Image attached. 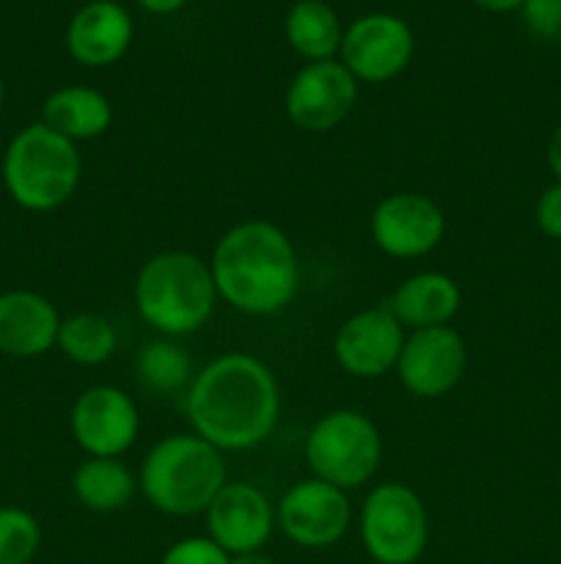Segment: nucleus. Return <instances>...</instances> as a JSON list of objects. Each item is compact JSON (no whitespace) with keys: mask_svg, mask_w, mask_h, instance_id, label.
<instances>
[{"mask_svg":"<svg viewBox=\"0 0 561 564\" xmlns=\"http://www.w3.org/2000/svg\"><path fill=\"white\" fill-rule=\"evenodd\" d=\"M193 433L220 452H245L264 444L280 413L278 380L248 352H229L196 372L187 389Z\"/></svg>","mask_w":561,"mask_h":564,"instance_id":"obj_1","label":"nucleus"},{"mask_svg":"<svg viewBox=\"0 0 561 564\" xmlns=\"http://www.w3.org/2000/svg\"><path fill=\"white\" fill-rule=\"evenodd\" d=\"M209 270L218 297L253 317L284 312L300 290L295 246L270 220L231 226L215 246Z\"/></svg>","mask_w":561,"mask_h":564,"instance_id":"obj_2","label":"nucleus"},{"mask_svg":"<svg viewBox=\"0 0 561 564\" xmlns=\"http://www.w3.org/2000/svg\"><path fill=\"white\" fill-rule=\"evenodd\" d=\"M218 303L209 262L190 251H163L143 262L135 279V308L148 328L165 336L196 334Z\"/></svg>","mask_w":561,"mask_h":564,"instance_id":"obj_3","label":"nucleus"},{"mask_svg":"<svg viewBox=\"0 0 561 564\" xmlns=\"http://www.w3.org/2000/svg\"><path fill=\"white\" fill-rule=\"evenodd\" d=\"M226 482L223 455L196 433L157 441L143 457L138 477V488L148 505L174 518L207 512Z\"/></svg>","mask_w":561,"mask_h":564,"instance_id":"obj_4","label":"nucleus"},{"mask_svg":"<svg viewBox=\"0 0 561 564\" xmlns=\"http://www.w3.org/2000/svg\"><path fill=\"white\" fill-rule=\"evenodd\" d=\"M82 176L77 143L50 130L44 121L28 124L3 154V185L11 202L28 213H53L75 196Z\"/></svg>","mask_w":561,"mask_h":564,"instance_id":"obj_5","label":"nucleus"},{"mask_svg":"<svg viewBox=\"0 0 561 564\" xmlns=\"http://www.w3.org/2000/svg\"><path fill=\"white\" fill-rule=\"evenodd\" d=\"M306 460L317 479L341 490H355L377 474L383 438L361 411H333L308 433Z\"/></svg>","mask_w":561,"mask_h":564,"instance_id":"obj_6","label":"nucleus"},{"mask_svg":"<svg viewBox=\"0 0 561 564\" xmlns=\"http://www.w3.org/2000/svg\"><path fill=\"white\" fill-rule=\"evenodd\" d=\"M361 540L377 564H413L429 543V518L421 496L405 482L372 488L361 507Z\"/></svg>","mask_w":561,"mask_h":564,"instance_id":"obj_7","label":"nucleus"},{"mask_svg":"<svg viewBox=\"0 0 561 564\" xmlns=\"http://www.w3.org/2000/svg\"><path fill=\"white\" fill-rule=\"evenodd\" d=\"M416 53L413 28L402 17L372 11L344 28L341 64L358 83H388L407 69Z\"/></svg>","mask_w":561,"mask_h":564,"instance_id":"obj_8","label":"nucleus"},{"mask_svg":"<svg viewBox=\"0 0 561 564\" xmlns=\"http://www.w3.org/2000/svg\"><path fill=\"white\" fill-rule=\"evenodd\" d=\"M358 102V80L341 61H314L286 86L284 108L292 124L302 132H330L352 113Z\"/></svg>","mask_w":561,"mask_h":564,"instance_id":"obj_9","label":"nucleus"},{"mask_svg":"<svg viewBox=\"0 0 561 564\" xmlns=\"http://www.w3.org/2000/svg\"><path fill=\"white\" fill-rule=\"evenodd\" d=\"M468 369L465 339L449 325L421 328L405 336L396 375L418 400H438L454 391Z\"/></svg>","mask_w":561,"mask_h":564,"instance_id":"obj_10","label":"nucleus"},{"mask_svg":"<svg viewBox=\"0 0 561 564\" xmlns=\"http://www.w3.org/2000/svg\"><path fill=\"white\" fill-rule=\"evenodd\" d=\"M350 518L352 510L346 490L317 477L292 485L275 512L280 532L300 549L336 545L350 529Z\"/></svg>","mask_w":561,"mask_h":564,"instance_id":"obj_11","label":"nucleus"},{"mask_svg":"<svg viewBox=\"0 0 561 564\" xmlns=\"http://www.w3.org/2000/svg\"><path fill=\"white\" fill-rule=\"evenodd\" d=\"M69 427L88 457H121L135 444L141 416L127 391L91 386L72 405Z\"/></svg>","mask_w":561,"mask_h":564,"instance_id":"obj_12","label":"nucleus"},{"mask_svg":"<svg viewBox=\"0 0 561 564\" xmlns=\"http://www.w3.org/2000/svg\"><path fill=\"white\" fill-rule=\"evenodd\" d=\"M372 240L394 259L432 253L446 235V215L424 193H391L372 213Z\"/></svg>","mask_w":561,"mask_h":564,"instance_id":"obj_13","label":"nucleus"},{"mask_svg":"<svg viewBox=\"0 0 561 564\" xmlns=\"http://www.w3.org/2000/svg\"><path fill=\"white\" fill-rule=\"evenodd\" d=\"M405 328L388 306L363 308L341 323L333 339L336 364L352 378L374 380L396 369Z\"/></svg>","mask_w":561,"mask_h":564,"instance_id":"obj_14","label":"nucleus"},{"mask_svg":"<svg viewBox=\"0 0 561 564\" xmlns=\"http://www.w3.org/2000/svg\"><path fill=\"white\" fill-rule=\"evenodd\" d=\"M273 527V505L251 482H226L207 507L209 540H215L229 556L256 554L270 540Z\"/></svg>","mask_w":561,"mask_h":564,"instance_id":"obj_15","label":"nucleus"},{"mask_svg":"<svg viewBox=\"0 0 561 564\" xmlns=\"http://www.w3.org/2000/svg\"><path fill=\"white\" fill-rule=\"evenodd\" d=\"M135 25L130 11L116 0H91L66 25V50L88 69H102L121 61L130 50Z\"/></svg>","mask_w":561,"mask_h":564,"instance_id":"obj_16","label":"nucleus"},{"mask_svg":"<svg viewBox=\"0 0 561 564\" xmlns=\"http://www.w3.org/2000/svg\"><path fill=\"white\" fill-rule=\"evenodd\" d=\"M58 308L31 290L0 295V352L9 358H38L58 341Z\"/></svg>","mask_w":561,"mask_h":564,"instance_id":"obj_17","label":"nucleus"},{"mask_svg":"<svg viewBox=\"0 0 561 564\" xmlns=\"http://www.w3.org/2000/svg\"><path fill=\"white\" fill-rule=\"evenodd\" d=\"M385 306L399 319L402 328H438L449 325V319L460 312L462 292L451 275L427 270L402 281Z\"/></svg>","mask_w":561,"mask_h":564,"instance_id":"obj_18","label":"nucleus"},{"mask_svg":"<svg viewBox=\"0 0 561 564\" xmlns=\"http://www.w3.org/2000/svg\"><path fill=\"white\" fill-rule=\"evenodd\" d=\"M42 121L75 143L94 141L113 124V105L91 86H64L44 99Z\"/></svg>","mask_w":561,"mask_h":564,"instance_id":"obj_19","label":"nucleus"},{"mask_svg":"<svg viewBox=\"0 0 561 564\" xmlns=\"http://www.w3.org/2000/svg\"><path fill=\"white\" fill-rule=\"evenodd\" d=\"M284 33L289 47L308 64H314V61H330L339 55L344 25L333 6L324 0H297L286 11Z\"/></svg>","mask_w":561,"mask_h":564,"instance_id":"obj_20","label":"nucleus"},{"mask_svg":"<svg viewBox=\"0 0 561 564\" xmlns=\"http://www.w3.org/2000/svg\"><path fill=\"white\" fill-rule=\"evenodd\" d=\"M75 499L91 512H119L132 501L138 479L119 457H88L72 477Z\"/></svg>","mask_w":561,"mask_h":564,"instance_id":"obj_21","label":"nucleus"},{"mask_svg":"<svg viewBox=\"0 0 561 564\" xmlns=\"http://www.w3.org/2000/svg\"><path fill=\"white\" fill-rule=\"evenodd\" d=\"M55 347L77 367H99L113 358L116 347H119V334L102 314L80 312L61 319Z\"/></svg>","mask_w":561,"mask_h":564,"instance_id":"obj_22","label":"nucleus"},{"mask_svg":"<svg viewBox=\"0 0 561 564\" xmlns=\"http://www.w3.org/2000/svg\"><path fill=\"white\" fill-rule=\"evenodd\" d=\"M138 383L154 394H176L190 389L193 361L182 345L174 339H157L141 347L135 358Z\"/></svg>","mask_w":561,"mask_h":564,"instance_id":"obj_23","label":"nucleus"},{"mask_svg":"<svg viewBox=\"0 0 561 564\" xmlns=\"http://www.w3.org/2000/svg\"><path fill=\"white\" fill-rule=\"evenodd\" d=\"M42 545V527L22 507H0V564H31Z\"/></svg>","mask_w":561,"mask_h":564,"instance_id":"obj_24","label":"nucleus"},{"mask_svg":"<svg viewBox=\"0 0 561 564\" xmlns=\"http://www.w3.org/2000/svg\"><path fill=\"white\" fill-rule=\"evenodd\" d=\"M160 564H231V556L209 538H187L170 545Z\"/></svg>","mask_w":561,"mask_h":564,"instance_id":"obj_25","label":"nucleus"},{"mask_svg":"<svg viewBox=\"0 0 561 564\" xmlns=\"http://www.w3.org/2000/svg\"><path fill=\"white\" fill-rule=\"evenodd\" d=\"M520 14L537 39H561V0H526Z\"/></svg>","mask_w":561,"mask_h":564,"instance_id":"obj_26","label":"nucleus"},{"mask_svg":"<svg viewBox=\"0 0 561 564\" xmlns=\"http://www.w3.org/2000/svg\"><path fill=\"white\" fill-rule=\"evenodd\" d=\"M534 220L544 237L561 242V182L542 191V196L537 198V207H534Z\"/></svg>","mask_w":561,"mask_h":564,"instance_id":"obj_27","label":"nucleus"},{"mask_svg":"<svg viewBox=\"0 0 561 564\" xmlns=\"http://www.w3.org/2000/svg\"><path fill=\"white\" fill-rule=\"evenodd\" d=\"M471 3L490 14H509V11H520L526 0H471Z\"/></svg>","mask_w":561,"mask_h":564,"instance_id":"obj_28","label":"nucleus"},{"mask_svg":"<svg viewBox=\"0 0 561 564\" xmlns=\"http://www.w3.org/2000/svg\"><path fill=\"white\" fill-rule=\"evenodd\" d=\"M135 3L148 14H176L179 9H185L187 0H135Z\"/></svg>","mask_w":561,"mask_h":564,"instance_id":"obj_29","label":"nucleus"},{"mask_svg":"<svg viewBox=\"0 0 561 564\" xmlns=\"http://www.w3.org/2000/svg\"><path fill=\"white\" fill-rule=\"evenodd\" d=\"M548 165L556 174V182H561V121L548 141Z\"/></svg>","mask_w":561,"mask_h":564,"instance_id":"obj_30","label":"nucleus"},{"mask_svg":"<svg viewBox=\"0 0 561 564\" xmlns=\"http://www.w3.org/2000/svg\"><path fill=\"white\" fill-rule=\"evenodd\" d=\"M231 564H275L270 556H264L262 551H256V554H242V556H234Z\"/></svg>","mask_w":561,"mask_h":564,"instance_id":"obj_31","label":"nucleus"},{"mask_svg":"<svg viewBox=\"0 0 561 564\" xmlns=\"http://www.w3.org/2000/svg\"><path fill=\"white\" fill-rule=\"evenodd\" d=\"M3 99H6V86H3V77H0V108H3Z\"/></svg>","mask_w":561,"mask_h":564,"instance_id":"obj_32","label":"nucleus"}]
</instances>
